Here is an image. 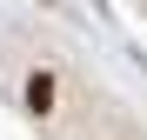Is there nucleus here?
Segmentation results:
<instances>
[{"label":"nucleus","instance_id":"nucleus-1","mask_svg":"<svg viewBox=\"0 0 147 140\" xmlns=\"http://www.w3.org/2000/svg\"><path fill=\"white\" fill-rule=\"evenodd\" d=\"M27 107H34V113L54 107V80H47V74H34V80H27Z\"/></svg>","mask_w":147,"mask_h":140}]
</instances>
